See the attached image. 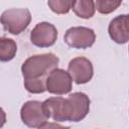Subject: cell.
<instances>
[{
	"label": "cell",
	"mask_w": 129,
	"mask_h": 129,
	"mask_svg": "<svg viewBox=\"0 0 129 129\" xmlns=\"http://www.w3.org/2000/svg\"><path fill=\"white\" fill-rule=\"evenodd\" d=\"M58 62V57L51 52L31 55L22 63L21 73L24 79H44L47 74L57 68Z\"/></svg>",
	"instance_id": "1"
},
{
	"label": "cell",
	"mask_w": 129,
	"mask_h": 129,
	"mask_svg": "<svg viewBox=\"0 0 129 129\" xmlns=\"http://www.w3.org/2000/svg\"><path fill=\"white\" fill-rule=\"evenodd\" d=\"M64 121L80 122L90 111V99L83 92H75L63 100Z\"/></svg>",
	"instance_id": "2"
},
{
	"label": "cell",
	"mask_w": 129,
	"mask_h": 129,
	"mask_svg": "<svg viewBox=\"0 0 129 129\" xmlns=\"http://www.w3.org/2000/svg\"><path fill=\"white\" fill-rule=\"evenodd\" d=\"M31 21V14L27 8H11L0 16V23L5 31L18 35L23 32Z\"/></svg>",
	"instance_id": "3"
},
{
	"label": "cell",
	"mask_w": 129,
	"mask_h": 129,
	"mask_svg": "<svg viewBox=\"0 0 129 129\" xmlns=\"http://www.w3.org/2000/svg\"><path fill=\"white\" fill-rule=\"evenodd\" d=\"M63 40L73 48L85 49L91 47L95 43L96 34L92 28L85 26H74L66 31Z\"/></svg>",
	"instance_id": "4"
},
{
	"label": "cell",
	"mask_w": 129,
	"mask_h": 129,
	"mask_svg": "<svg viewBox=\"0 0 129 129\" xmlns=\"http://www.w3.org/2000/svg\"><path fill=\"white\" fill-rule=\"evenodd\" d=\"M20 117L23 124L29 128H38L43 123L47 122L48 119L43 111L42 102L35 100L27 101L22 105Z\"/></svg>",
	"instance_id": "5"
},
{
	"label": "cell",
	"mask_w": 129,
	"mask_h": 129,
	"mask_svg": "<svg viewBox=\"0 0 129 129\" xmlns=\"http://www.w3.org/2000/svg\"><path fill=\"white\" fill-rule=\"evenodd\" d=\"M73 81L69 73L62 69L52 70L45 79V89L53 95H64L72 91Z\"/></svg>",
	"instance_id": "6"
},
{
	"label": "cell",
	"mask_w": 129,
	"mask_h": 129,
	"mask_svg": "<svg viewBox=\"0 0 129 129\" xmlns=\"http://www.w3.org/2000/svg\"><path fill=\"white\" fill-rule=\"evenodd\" d=\"M57 38L55 26L49 22H39L30 32V41L37 47H49L53 45Z\"/></svg>",
	"instance_id": "7"
},
{
	"label": "cell",
	"mask_w": 129,
	"mask_h": 129,
	"mask_svg": "<svg viewBox=\"0 0 129 129\" xmlns=\"http://www.w3.org/2000/svg\"><path fill=\"white\" fill-rule=\"evenodd\" d=\"M68 73L78 85L86 84L90 82L94 75V68L92 61L84 56H78L73 58L68 67Z\"/></svg>",
	"instance_id": "8"
},
{
	"label": "cell",
	"mask_w": 129,
	"mask_h": 129,
	"mask_svg": "<svg viewBox=\"0 0 129 129\" xmlns=\"http://www.w3.org/2000/svg\"><path fill=\"white\" fill-rule=\"evenodd\" d=\"M108 32L113 41L124 44L129 39V17L127 14L116 16L110 21Z\"/></svg>",
	"instance_id": "9"
},
{
	"label": "cell",
	"mask_w": 129,
	"mask_h": 129,
	"mask_svg": "<svg viewBox=\"0 0 129 129\" xmlns=\"http://www.w3.org/2000/svg\"><path fill=\"white\" fill-rule=\"evenodd\" d=\"M71 9L77 16L83 19L92 18L95 14V2L92 0H76L72 1Z\"/></svg>",
	"instance_id": "10"
},
{
	"label": "cell",
	"mask_w": 129,
	"mask_h": 129,
	"mask_svg": "<svg viewBox=\"0 0 129 129\" xmlns=\"http://www.w3.org/2000/svg\"><path fill=\"white\" fill-rule=\"evenodd\" d=\"M17 52V44L12 38L0 37V61L12 60Z\"/></svg>",
	"instance_id": "11"
},
{
	"label": "cell",
	"mask_w": 129,
	"mask_h": 129,
	"mask_svg": "<svg viewBox=\"0 0 129 129\" xmlns=\"http://www.w3.org/2000/svg\"><path fill=\"white\" fill-rule=\"evenodd\" d=\"M95 2V9L102 14H109L115 11L121 4V0H97Z\"/></svg>",
	"instance_id": "12"
},
{
	"label": "cell",
	"mask_w": 129,
	"mask_h": 129,
	"mask_svg": "<svg viewBox=\"0 0 129 129\" xmlns=\"http://www.w3.org/2000/svg\"><path fill=\"white\" fill-rule=\"evenodd\" d=\"M24 88L31 94H42L46 91L45 79H24Z\"/></svg>",
	"instance_id": "13"
},
{
	"label": "cell",
	"mask_w": 129,
	"mask_h": 129,
	"mask_svg": "<svg viewBox=\"0 0 129 129\" xmlns=\"http://www.w3.org/2000/svg\"><path fill=\"white\" fill-rule=\"evenodd\" d=\"M47 5L56 14H66L71 10L72 1L69 0H48Z\"/></svg>",
	"instance_id": "14"
},
{
	"label": "cell",
	"mask_w": 129,
	"mask_h": 129,
	"mask_svg": "<svg viewBox=\"0 0 129 129\" xmlns=\"http://www.w3.org/2000/svg\"><path fill=\"white\" fill-rule=\"evenodd\" d=\"M37 129H71L69 126H62L55 122H45L40 125Z\"/></svg>",
	"instance_id": "15"
},
{
	"label": "cell",
	"mask_w": 129,
	"mask_h": 129,
	"mask_svg": "<svg viewBox=\"0 0 129 129\" xmlns=\"http://www.w3.org/2000/svg\"><path fill=\"white\" fill-rule=\"evenodd\" d=\"M5 123H6V113H5V111L0 107V128L3 127Z\"/></svg>",
	"instance_id": "16"
}]
</instances>
